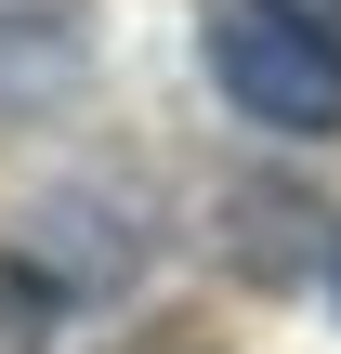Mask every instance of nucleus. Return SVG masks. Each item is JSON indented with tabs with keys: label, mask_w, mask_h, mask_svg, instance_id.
<instances>
[{
	"label": "nucleus",
	"mask_w": 341,
	"mask_h": 354,
	"mask_svg": "<svg viewBox=\"0 0 341 354\" xmlns=\"http://www.w3.org/2000/svg\"><path fill=\"white\" fill-rule=\"evenodd\" d=\"M210 79L263 131H341V0H210Z\"/></svg>",
	"instance_id": "nucleus-1"
},
{
	"label": "nucleus",
	"mask_w": 341,
	"mask_h": 354,
	"mask_svg": "<svg viewBox=\"0 0 341 354\" xmlns=\"http://www.w3.org/2000/svg\"><path fill=\"white\" fill-rule=\"evenodd\" d=\"M53 276L26 263V250H0V354H53Z\"/></svg>",
	"instance_id": "nucleus-2"
}]
</instances>
